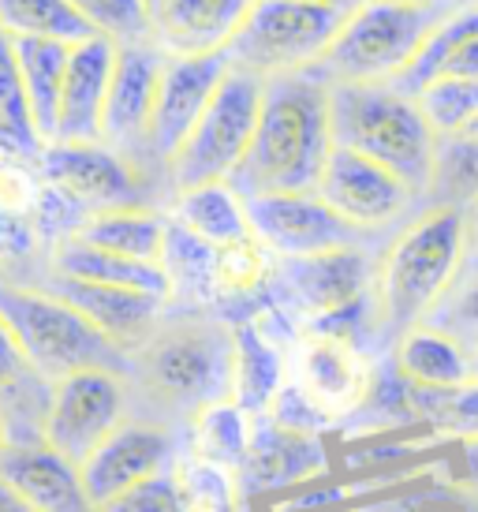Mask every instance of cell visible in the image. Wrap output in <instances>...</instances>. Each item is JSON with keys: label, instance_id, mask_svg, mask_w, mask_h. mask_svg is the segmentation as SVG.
I'll return each instance as SVG.
<instances>
[{"label": "cell", "instance_id": "16", "mask_svg": "<svg viewBox=\"0 0 478 512\" xmlns=\"http://www.w3.org/2000/svg\"><path fill=\"white\" fill-rule=\"evenodd\" d=\"M225 75V53H213V57H165L161 86H157L154 101V120H150V135H146V157L150 161H157L165 169L172 157L180 154V146L187 143V135L202 120L206 105L213 101Z\"/></svg>", "mask_w": 478, "mask_h": 512}, {"label": "cell", "instance_id": "13", "mask_svg": "<svg viewBox=\"0 0 478 512\" xmlns=\"http://www.w3.org/2000/svg\"><path fill=\"white\" fill-rule=\"evenodd\" d=\"M172 464H176V434L169 423L150 415H127L79 464V475H83L86 498L101 512L120 494L172 471Z\"/></svg>", "mask_w": 478, "mask_h": 512}, {"label": "cell", "instance_id": "28", "mask_svg": "<svg viewBox=\"0 0 478 512\" xmlns=\"http://www.w3.org/2000/svg\"><path fill=\"white\" fill-rule=\"evenodd\" d=\"M19 75H23V94L30 105L34 135L38 143H57V116H60V90H64V72H68L71 45L45 42V38H12Z\"/></svg>", "mask_w": 478, "mask_h": 512}, {"label": "cell", "instance_id": "19", "mask_svg": "<svg viewBox=\"0 0 478 512\" xmlns=\"http://www.w3.org/2000/svg\"><path fill=\"white\" fill-rule=\"evenodd\" d=\"M254 0H146L150 45L165 57H213L236 38Z\"/></svg>", "mask_w": 478, "mask_h": 512}, {"label": "cell", "instance_id": "21", "mask_svg": "<svg viewBox=\"0 0 478 512\" xmlns=\"http://www.w3.org/2000/svg\"><path fill=\"white\" fill-rule=\"evenodd\" d=\"M116 57H120V45L101 34L71 45L64 90H60L57 143H101V120H105Z\"/></svg>", "mask_w": 478, "mask_h": 512}, {"label": "cell", "instance_id": "22", "mask_svg": "<svg viewBox=\"0 0 478 512\" xmlns=\"http://www.w3.org/2000/svg\"><path fill=\"white\" fill-rule=\"evenodd\" d=\"M0 479L38 512H98V505L86 498L79 464H71L45 441L8 445L0 453Z\"/></svg>", "mask_w": 478, "mask_h": 512}, {"label": "cell", "instance_id": "43", "mask_svg": "<svg viewBox=\"0 0 478 512\" xmlns=\"http://www.w3.org/2000/svg\"><path fill=\"white\" fill-rule=\"evenodd\" d=\"M42 251H45V243L30 217L4 214V210H0V270L27 266V262H34Z\"/></svg>", "mask_w": 478, "mask_h": 512}, {"label": "cell", "instance_id": "15", "mask_svg": "<svg viewBox=\"0 0 478 512\" xmlns=\"http://www.w3.org/2000/svg\"><path fill=\"white\" fill-rule=\"evenodd\" d=\"M38 176L49 187L64 191L86 214L116 206H150L142 202L139 165L109 150L105 143H53L42 150Z\"/></svg>", "mask_w": 478, "mask_h": 512}, {"label": "cell", "instance_id": "7", "mask_svg": "<svg viewBox=\"0 0 478 512\" xmlns=\"http://www.w3.org/2000/svg\"><path fill=\"white\" fill-rule=\"evenodd\" d=\"M344 15L318 0H254L225 60L258 79L310 72L337 42Z\"/></svg>", "mask_w": 478, "mask_h": 512}, {"label": "cell", "instance_id": "41", "mask_svg": "<svg viewBox=\"0 0 478 512\" xmlns=\"http://www.w3.org/2000/svg\"><path fill=\"white\" fill-rule=\"evenodd\" d=\"M378 512H478V490L456 479H445V483L434 479V483L408 486L404 494L385 501Z\"/></svg>", "mask_w": 478, "mask_h": 512}, {"label": "cell", "instance_id": "27", "mask_svg": "<svg viewBox=\"0 0 478 512\" xmlns=\"http://www.w3.org/2000/svg\"><path fill=\"white\" fill-rule=\"evenodd\" d=\"M393 370L411 389H460L471 382V352L434 326L408 329L393 344Z\"/></svg>", "mask_w": 478, "mask_h": 512}, {"label": "cell", "instance_id": "20", "mask_svg": "<svg viewBox=\"0 0 478 512\" xmlns=\"http://www.w3.org/2000/svg\"><path fill=\"white\" fill-rule=\"evenodd\" d=\"M42 288H49L60 299H68L71 307L83 314L86 322H94L124 356H131L154 333V326L165 318V311H169L165 299L146 296V292L71 281V277H60V273H49V270L42 277Z\"/></svg>", "mask_w": 478, "mask_h": 512}, {"label": "cell", "instance_id": "47", "mask_svg": "<svg viewBox=\"0 0 478 512\" xmlns=\"http://www.w3.org/2000/svg\"><path fill=\"white\" fill-rule=\"evenodd\" d=\"M452 479L478 490V441L456 445V468H452Z\"/></svg>", "mask_w": 478, "mask_h": 512}, {"label": "cell", "instance_id": "4", "mask_svg": "<svg viewBox=\"0 0 478 512\" xmlns=\"http://www.w3.org/2000/svg\"><path fill=\"white\" fill-rule=\"evenodd\" d=\"M333 143L378 161L426 206L441 139L426 124L419 101L393 83H329Z\"/></svg>", "mask_w": 478, "mask_h": 512}, {"label": "cell", "instance_id": "5", "mask_svg": "<svg viewBox=\"0 0 478 512\" xmlns=\"http://www.w3.org/2000/svg\"><path fill=\"white\" fill-rule=\"evenodd\" d=\"M0 318L12 329L27 363L49 385L90 367H109L127 374L124 352L94 322H86L68 299L53 296L49 288L12 281L0 273Z\"/></svg>", "mask_w": 478, "mask_h": 512}, {"label": "cell", "instance_id": "35", "mask_svg": "<svg viewBox=\"0 0 478 512\" xmlns=\"http://www.w3.org/2000/svg\"><path fill=\"white\" fill-rule=\"evenodd\" d=\"M172 479L180 486L187 512H239L243 490H239V471L202 460L195 453L176 456Z\"/></svg>", "mask_w": 478, "mask_h": 512}, {"label": "cell", "instance_id": "50", "mask_svg": "<svg viewBox=\"0 0 478 512\" xmlns=\"http://www.w3.org/2000/svg\"><path fill=\"white\" fill-rule=\"evenodd\" d=\"M318 4H329V8H337V12L344 15V19H348V15H355L359 8L374 4V0H318Z\"/></svg>", "mask_w": 478, "mask_h": 512}, {"label": "cell", "instance_id": "53", "mask_svg": "<svg viewBox=\"0 0 478 512\" xmlns=\"http://www.w3.org/2000/svg\"><path fill=\"white\" fill-rule=\"evenodd\" d=\"M471 382H478V348L471 352Z\"/></svg>", "mask_w": 478, "mask_h": 512}, {"label": "cell", "instance_id": "30", "mask_svg": "<svg viewBox=\"0 0 478 512\" xmlns=\"http://www.w3.org/2000/svg\"><path fill=\"white\" fill-rule=\"evenodd\" d=\"M161 270L169 277L172 303L180 311H210L217 296V247L202 243L169 217V240L161 255Z\"/></svg>", "mask_w": 478, "mask_h": 512}, {"label": "cell", "instance_id": "25", "mask_svg": "<svg viewBox=\"0 0 478 512\" xmlns=\"http://www.w3.org/2000/svg\"><path fill=\"white\" fill-rule=\"evenodd\" d=\"M45 270L71 277V281H90V285H113V288H131V292H146L172 303L169 277L161 266H146V262H131V258L109 255L98 251L83 240H64L57 247H49L45 255Z\"/></svg>", "mask_w": 478, "mask_h": 512}, {"label": "cell", "instance_id": "2", "mask_svg": "<svg viewBox=\"0 0 478 512\" xmlns=\"http://www.w3.org/2000/svg\"><path fill=\"white\" fill-rule=\"evenodd\" d=\"M329 90V79H322L314 68L266 79L251 154L228 180L243 199L296 195L318 187L325 161L337 146Z\"/></svg>", "mask_w": 478, "mask_h": 512}, {"label": "cell", "instance_id": "10", "mask_svg": "<svg viewBox=\"0 0 478 512\" xmlns=\"http://www.w3.org/2000/svg\"><path fill=\"white\" fill-rule=\"evenodd\" d=\"M131 415V385L124 370L90 367L68 374L49 389L42 441L71 464H83Z\"/></svg>", "mask_w": 478, "mask_h": 512}, {"label": "cell", "instance_id": "23", "mask_svg": "<svg viewBox=\"0 0 478 512\" xmlns=\"http://www.w3.org/2000/svg\"><path fill=\"white\" fill-rule=\"evenodd\" d=\"M288 356H292V344L273 337L254 314L232 322V393L228 397L243 412L262 419L288 382Z\"/></svg>", "mask_w": 478, "mask_h": 512}, {"label": "cell", "instance_id": "37", "mask_svg": "<svg viewBox=\"0 0 478 512\" xmlns=\"http://www.w3.org/2000/svg\"><path fill=\"white\" fill-rule=\"evenodd\" d=\"M422 116L434 128L437 139H456L467 135V128L478 120V83L475 79H434L430 86H422L419 94Z\"/></svg>", "mask_w": 478, "mask_h": 512}, {"label": "cell", "instance_id": "14", "mask_svg": "<svg viewBox=\"0 0 478 512\" xmlns=\"http://www.w3.org/2000/svg\"><path fill=\"white\" fill-rule=\"evenodd\" d=\"M314 191L348 225L366 232V236L400 225L404 217H415L419 214L415 202H422L404 180H396L378 161L355 154V150H344V146H333Z\"/></svg>", "mask_w": 478, "mask_h": 512}, {"label": "cell", "instance_id": "29", "mask_svg": "<svg viewBox=\"0 0 478 512\" xmlns=\"http://www.w3.org/2000/svg\"><path fill=\"white\" fill-rule=\"evenodd\" d=\"M169 217L191 236H198L210 247H232L239 240H251V221H247V202L236 187L221 180V184H202L191 191H180L172 199Z\"/></svg>", "mask_w": 478, "mask_h": 512}, {"label": "cell", "instance_id": "39", "mask_svg": "<svg viewBox=\"0 0 478 512\" xmlns=\"http://www.w3.org/2000/svg\"><path fill=\"white\" fill-rule=\"evenodd\" d=\"M0 135L15 139L34 154H42V143L34 135V120H30V105L23 94V75H19V60H15L12 38L0 30Z\"/></svg>", "mask_w": 478, "mask_h": 512}, {"label": "cell", "instance_id": "24", "mask_svg": "<svg viewBox=\"0 0 478 512\" xmlns=\"http://www.w3.org/2000/svg\"><path fill=\"white\" fill-rule=\"evenodd\" d=\"M75 240L90 243L98 251L161 266L165 240H169V214L157 206H116V210H98L79 225Z\"/></svg>", "mask_w": 478, "mask_h": 512}, {"label": "cell", "instance_id": "45", "mask_svg": "<svg viewBox=\"0 0 478 512\" xmlns=\"http://www.w3.org/2000/svg\"><path fill=\"white\" fill-rule=\"evenodd\" d=\"M266 419H273V423H281V427H288V430H303V434H325V430L333 427L292 382H284V389L277 393Z\"/></svg>", "mask_w": 478, "mask_h": 512}, {"label": "cell", "instance_id": "42", "mask_svg": "<svg viewBox=\"0 0 478 512\" xmlns=\"http://www.w3.org/2000/svg\"><path fill=\"white\" fill-rule=\"evenodd\" d=\"M101 512H187V505H183V494L172 479V471H165V475H157L150 483L135 486L116 501H109Z\"/></svg>", "mask_w": 478, "mask_h": 512}, {"label": "cell", "instance_id": "12", "mask_svg": "<svg viewBox=\"0 0 478 512\" xmlns=\"http://www.w3.org/2000/svg\"><path fill=\"white\" fill-rule=\"evenodd\" d=\"M243 202H247L251 232L277 258H310L344 251V247H370V236L348 225L318 191L254 195Z\"/></svg>", "mask_w": 478, "mask_h": 512}, {"label": "cell", "instance_id": "38", "mask_svg": "<svg viewBox=\"0 0 478 512\" xmlns=\"http://www.w3.org/2000/svg\"><path fill=\"white\" fill-rule=\"evenodd\" d=\"M422 326L441 329L445 337L460 344L464 352L478 348V266H464L460 277L452 281L445 299L434 307V314Z\"/></svg>", "mask_w": 478, "mask_h": 512}, {"label": "cell", "instance_id": "18", "mask_svg": "<svg viewBox=\"0 0 478 512\" xmlns=\"http://www.w3.org/2000/svg\"><path fill=\"white\" fill-rule=\"evenodd\" d=\"M329 468L322 434L288 430L273 419H254L251 453L239 464V490L243 494H292Z\"/></svg>", "mask_w": 478, "mask_h": 512}, {"label": "cell", "instance_id": "54", "mask_svg": "<svg viewBox=\"0 0 478 512\" xmlns=\"http://www.w3.org/2000/svg\"><path fill=\"white\" fill-rule=\"evenodd\" d=\"M467 135H471V139H478V120L471 124V128H467Z\"/></svg>", "mask_w": 478, "mask_h": 512}, {"label": "cell", "instance_id": "36", "mask_svg": "<svg viewBox=\"0 0 478 512\" xmlns=\"http://www.w3.org/2000/svg\"><path fill=\"white\" fill-rule=\"evenodd\" d=\"M478 199V139L456 135L441 139L434 165V184L426 195V206H456L464 210Z\"/></svg>", "mask_w": 478, "mask_h": 512}, {"label": "cell", "instance_id": "26", "mask_svg": "<svg viewBox=\"0 0 478 512\" xmlns=\"http://www.w3.org/2000/svg\"><path fill=\"white\" fill-rule=\"evenodd\" d=\"M49 389L38 370L19 352L12 329L0 318V412L8 419V445L42 441V419L49 408Z\"/></svg>", "mask_w": 478, "mask_h": 512}, {"label": "cell", "instance_id": "44", "mask_svg": "<svg viewBox=\"0 0 478 512\" xmlns=\"http://www.w3.org/2000/svg\"><path fill=\"white\" fill-rule=\"evenodd\" d=\"M42 187L38 165H0V210L30 217L42 199Z\"/></svg>", "mask_w": 478, "mask_h": 512}, {"label": "cell", "instance_id": "17", "mask_svg": "<svg viewBox=\"0 0 478 512\" xmlns=\"http://www.w3.org/2000/svg\"><path fill=\"white\" fill-rule=\"evenodd\" d=\"M161 68H165V53L157 45H120L109 101H105V120H101V143L127 157L131 165L146 157V135L154 120Z\"/></svg>", "mask_w": 478, "mask_h": 512}, {"label": "cell", "instance_id": "48", "mask_svg": "<svg viewBox=\"0 0 478 512\" xmlns=\"http://www.w3.org/2000/svg\"><path fill=\"white\" fill-rule=\"evenodd\" d=\"M464 266H478V199L464 206Z\"/></svg>", "mask_w": 478, "mask_h": 512}, {"label": "cell", "instance_id": "33", "mask_svg": "<svg viewBox=\"0 0 478 512\" xmlns=\"http://www.w3.org/2000/svg\"><path fill=\"white\" fill-rule=\"evenodd\" d=\"M281 258L269 251L266 243L251 236L232 247L217 251V296L221 303H243V299H273V277H277Z\"/></svg>", "mask_w": 478, "mask_h": 512}, {"label": "cell", "instance_id": "55", "mask_svg": "<svg viewBox=\"0 0 478 512\" xmlns=\"http://www.w3.org/2000/svg\"><path fill=\"white\" fill-rule=\"evenodd\" d=\"M471 4H478V0H471Z\"/></svg>", "mask_w": 478, "mask_h": 512}, {"label": "cell", "instance_id": "51", "mask_svg": "<svg viewBox=\"0 0 478 512\" xmlns=\"http://www.w3.org/2000/svg\"><path fill=\"white\" fill-rule=\"evenodd\" d=\"M404 8H449V4H471V0H393Z\"/></svg>", "mask_w": 478, "mask_h": 512}, {"label": "cell", "instance_id": "31", "mask_svg": "<svg viewBox=\"0 0 478 512\" xmlns=\"http://www.w3.org/2000/svg\"><path fill=\"white\" fill-rule=\"evenodd\" d=\"M254 438V415L243 412L236 400H213L187 423V453L236 468L247 460Z\"/></svg>", "mask_w": 478, "mask_h": 512}, {"label": "cell", "instance_id": "3", "mask_svg": "<svg viewBox=\"0 0 478 512\" xmlns=\"http://www.w3.org/2000/svg\"><path fill=\"white\" fill-rule=\"evenodd\" d=\"M464 251V210L419 206L378 255L370 337L396 344L408 329L422 326L464 270Z\"/></svg>", "mask_w": 478, "mask_h": 512}, {"label": "cell", "instance_id": "40", "mask_svg": "<svg viewBox=\"0 0 478 512\" xmlns=\"http://www.w3.org/2000/svg\"><path fill=\"white\" fill-rule=\"evenodd\" d=\"M79 15L101 38L116 45H139L150 42V12L146 0H71Z\"/></svg>", "mask_w": 478, "mask_h": 512}, {"label": "cell", "instance_id": "34", "mask_svg": "<svg viewBox=\"0 0 478 512\" xmlns=\"http://www.w3.org/2000/svg\"><path fill=\"white\" fill-rule=\"evenodd\" d=\"M411 404L419 415V427L437 441H478V382L460 389H411Z\"/></svg>", "mask_w": 478, "mask_h": 512}, {"label": "cell", "instance_id": "46", "mask_svg": "<svg viewBox=\"0 0 478 512\" xmlns=\"http://www.w3.org/2000/svg\"><path fill=\"white\" fill-rule=\"evenodd\" d=\"M437 79H475L478 83V34L467 38V42L441 64V75H437Z\"/></svg>", "mask_w": 478, "mask_h": 512}, {"label": "cell", "instance_id": "32", "mask_svg": "<svg viewBox=\"0 0 478 512\" xmlns=\"http://www.w3.org/2000/svg\"><path fill=\"white\" fill-rule=\"evenodd\" d=\"M0 30L8 38H45L79 45L98 38L71 0H0Z\"/></svg>", "mask_w": 478, "mask_h": 512}, {"label": "cell", "instance_id": "11", "mask_svg": "<svg viewBox=\"0 0 478 512\" xmlns=\"http://www.w3.org/2000/svg\"><path fill=\"white\" fill-rule=\"evenodd\" d=\"M374 270H378V258L370 255V247L281 258L273 277V303H281L284 311L307 326L366 303L374 292Z\"/></svg>", "mask_w": 478, "mask_h": 512}, {"label": "cell", "instance_id": "9", "mask_svg": "<svg viewBox=\"0 0 478 512\" xmlns=\"http://www.w3.org/2000/svg\"><path fill=\"white\" fill-rule=\"evenodd\" d=\"M288 382L337 427L363 412L378 382V359L355 337L303 326L288 356Z\"/></svg>", "mask_w": 478, "mask_h": 512}, {"label": "cell", "instance_id": "1", "mask_svg": "<svg viewBox=\"0 0 478 512\" xmlns=\"http://www.w3.org/2000/svg\"><path fill=\"white\" fill-rule=\"evenodd\" d=\"M131 397L161 423H191L206 404L232 393V326L210 311L169 307L154 333L127 356Z\"/></svg>", "mask_w": 478, "mask_h": 512}, {"label": "cell", "instance_id": "6", "mask_svg": "<svg viewBox=\"0 0 478 512\" xmlns=\"http://www.w3.org/2000/svg\"><path fill=\"white\" fill-rule=\"evenodd\" d=\"M460 8L471 4L404 8L393 0H374L344 19L337 42L314 72L329 83H396L415 64L426 38Z\"/></svg>", "mask_w": 478, "mask_h": 512}, {"label": "cell", "instance_id": "8", "mask_svg": "<svg viewBox=\"0 0 478 512\" xmlns=\"http://www.w3.org/2000/svg\"><path fill=\"white\" fill-rule=\"evenodd\" d=\"M262 94H266V79L239 72L228 64V75L221 79L202 120L187 135L180 154L165 165V180L176 195L236 176L239 165L251 154L258 113H262Z\"/></svg>", "mask_w": 478, "mask_h": 512}, {"label": "cell", "instance_id": "49", "mask_svg": "<svg viewBox=\"0 0 478 512\" xmlns=\"http://www.w3.org/2000/svg\"><path fill=\"white\" fill-rule=\"evenodd\" d=\"M0 512H38L27 498H19L12 486L0 479Z\"/></svg>", "mask_w": 478, "mask_h": 512}, {"label": "cell", "instance_id": "52", "mask_svg": "<svg viewBox=\"0 0 478 512\" xmlns=\"http://www.w3.org/2000/svg\"><path fill=\"white\" fill-rule=\"evenodd\" d=\"M8 449V419H4V412H0V453Z\"/></svg>", "mask_w": 478, "mask_h": 512}]
</instances>
